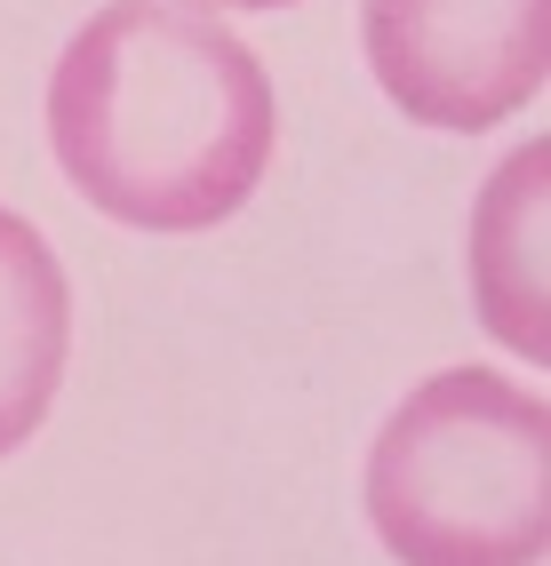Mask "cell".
Returning <instances> with one entry per match:
<instances>
[{
	"label": "cell",
	"mask_w": 551,
	"mask_h": 566,
	"mask_svg": "<svg viewBox=\"0 0 551 566\" xmlns=\"http://www.w3.org/2000/svg\"><path fill=\"white\" fill-rule=\"evenodd\" d=\"M72 359V287L56 248L17 208H0V455L49 423Z\"/></svg>",
	"instance_id": "cell-4"
},
{
	"label": "cell",
	"mask_w": 551,
	"mask_h": 566,
	"mask_svg": "<svg viewBox=\"0 0 551 566\" xmlns=\"http://www.w3.org/2000/svg\"><path fill=\"white\" fill-rule=\"evenodd\" d=\"M272 81L193 0L96 9L49 81V144L72 192L136 232H208L272 168Z\"/></svg>",
	"instance_id": "cell-1"
},
{
	"label": "cell",
	"mask_w": 551,
	"mask_h": 566,
	"mask_svg": "<svg viewBox=\"0 0 551 566\" xmlns=\"http://www.w3.org/2000/svg\"><path fill=\"white\" fill-rule=\"evenodd\" d=\"M367 518L399 566H536L551 526V407L496 367H448L392 407Z\"/></svg>",
	"instance_id": "cell-2"
},
{
	"label": "cell",
	"mask_w": 551,
	"mask_h": 566,
	"mask_svg": "<svg viewBox=\"0 0 551 566\" xmlns=\"http://www.w3.org/2000/svg\"><path fill=\"white\" fill-rule=\"evenodd\" d=\"M360 41L384 96L424 128L480 136L543 88V0H367Z\"/></svg>",
	"instance_id": "cell-3"
},
{
	"label": "cell",
	"mask_w": 551,
	"mask_h": 566,
	"mask_svg": "<svg viewBox=\"0 0 551 566\" xmlns=\"http://www.w3.org/2000/svg\"><path fill=\"white\" fill-rule=\"evenodd\" d=\"M216 9H297V0H216Z\"/></svg>",
	"instance_id": "cell-5"
}]
</instances>
